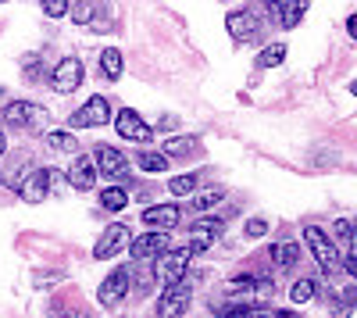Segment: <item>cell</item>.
Instances as JSON below:
<instances>
[{
	"instance_id": "36",
	"label": "cell",
	"mask_w": 357,
	"mask_h": 318,
	"mask_svg": "<svg viewBox=\"0 0 357 318\" xmlns=\"http://www.w3.org/2000/svg\"><path fill=\"white\" fill-rule=\"evenodd\" d=\"M350 93H354V97H357V79H354V82H350Z\"/></svg>"
},
{
	"instance_id": "29",
	"label": "cell",
	"mask_w": 357,
	"mask_h": 318,
	"mask_svg": "<svg viewBox=\"0 0 357 318\" xmlns=\"http://www.w3.org/2000/svg\"><path fill=\"white\" fill-rule=\"evenodd\" d=\"M68 4H72V0H40V8H43L47 18H65L68 15Z\"/></svg>"
},
{
	"instance_id": "6",
	"label": "cell",
	"mask_w": 357,
	"mask_h": 318,
	"mask_svg": "<svg viewBox=\"0 0 357 318\" xmlns=\"http://www.w3.org/2000/svg\"><path fill=\"white\" fill-rule=\"evenodd\" d=\"M82 61L79 57H61V61H57L54 68H50V90L54 93H75L79 86H82Z\"/></svg>"
},
{
	"instance_id": "23",
	"label": "cell",
	"mask_w": 357,
	"mask_h": 318,
	"mask_svg": "<svg viewBox=\"0 0 357 318\" xmlns=\"http://www.w3.org/2000/svg\"><path fill=\"white\" fill-rule=\"evenodd\" d=\"M126 204H129V193L122 190V186H107V190H100V208L104 211H126Z\"/></svg>"
},
{
	"instance_id": "37",
	"label": "cell",
	"mask_w": 357,
	"mask_h": 318,
	"mask_svg": "<svg viewBox=\"0 0 357 318\" xmlns=\"http://www.w3.org/2000/svg\"><path fill=\"white\" fill-rule=\"evenodd\" d=\"M0 4H4V0H0Z\"/></svg>"
},
{
	"instance_id": "16",
	"label": "cell",
	"mask_w": 357,
	"mask_h": 318,
	"mask_svg": "<svg viewBox=\"0 0 357 318\" xmlns=\"http://www.w3.org/2000/svg\"><path fill=\"white\" fill-rule=\"evenodd\" d=\"M222 229H225V222L222 218H200V222H193L190 225V236H193V254H200V250H207L218 236H222Z\"/></svg>"
},
{
	"instance_id": "8",
	"label": "cell",
	"mask_w": 357,
	"mask_h": 318,
	"mask_svg": "<svg viewBox=\"0 0 357 318\" xmlns=\"http://www.w3.org/2000/svg\"><path fill=\"white\" fill-rule=\"evenodd\" d=\"M97 172L100 176H107L111 183H129V158L122 151L107 147V143H97Z\"/></svg>"
},
{
	"instance_id": "13",
	"label": "cell",
	"mask_w": 357,
	"mask_h": 318,
	"mask_svg": "<svg viewBox=\"0 0 357 318\" xmlns=\"http://www.w3.org/2000/svg\"><path fill=\"white\" fill-rule=\"evenodd\" d=\"M68 176V186L72 190H79V193H89L97 186V161H89V154H75V161H72V168L65 172Z\"/></svg>"
},
{
	"instance_id": "32",
	"label": "cell",
	"mask_w": 357,
	"mask_h": 318,
	"mask_svg": "<svg viewBox=\"0 0 357 318\" xmlns=\"http://www.w3.org/2000/svg\"><path fill=\"white\" fill-rule=\"evenodd\" d=\"M333 233H336V236H340V240H350V236H354V225H350V222H347V218H340V222H336V225H333Z\"/></svg>"
},
{
	"instance_id": "21",
	"label": "cell",
	"mask_w": 357,
	"mask_h": 318,
	"mask_svg": "<svg viewBox=\"0 0 357 318\" xmlns=\"http://www.w3.org/2000/svg\"><path fill=\"white\" fill-rule=\"evenodd\" d=\"M136 165L143 168V172H154V176H161V172H168V154L165 151H139L136 154Z\"/></svg>"
},
{
	"instance_id": "25",
	"label": "cell",
	"mask_w": 357,
	"mask_h": 318,
	"mask_svg": "<svg viewBox=\"0 0 357 318\" xmlns=\"http://www.w3.org/2000/svg\"><path fill=\"white\" fill-rule=\"evenodd\" d=\"M222 200H225V190L222 186H211V190H204V193H197L193 197V211H211L215 204H222Z\"/></svg>"
},
{
	"instance_id": "34",
	"label": "cell",
	"mask_w": 357,
	"mask_h": 318,
	"mask_svg": "<svg viewBox=\"0 0 357 318\" xmlns=\"http://www.w3.org/2000/svg\"><path fill=\"white\" fill-rule=\"evenodd\" d=\"M347 33H350V40H357V15L347 18Z\"/></svg>"
},
{
	"instance_id": "11",
	"label": "cell",
	"mask_w": 357,
	"mask_h": 318,
	"mask_svg": "<svg viewBox=\"0 0 357 318\" xmlns=\"http://www.w3.org/2000/svg\"><path fill=\"white\" fill-rule=\"evenodd\" d=\"M126 247H129V229L126 225H107L100 233V240L93 243V257L97 262H111V257H118Z\"/></svg>"
},
{
	"instance_id": "4",
	"label": "cell",
	"mask_w": 357,
	"mask_h": 318,
	"mask_svg": "<svg viewBox=\"0 0 357 318\" xmlns=\"http://www.w3.org/2000/svg\"><path fill=\"white\" fill-rule=\"evenodd\" d=\"M129 290H132V272H129V268H114V272L100 282L97 301H100V308L114 311L118 304H122V301L129 297Z\"/></svg>"
},
{
	"instance_id": "9",
	"label": "cell",
	"mask_w": 357,
	"mask_h": 318,
	"mask_svg": "<svg viewBox=\"0 0 357 318\" xmlns=\"http://www.w3.org/2000/svg\"><path fill=\"white\" fill-rule=\"evenodd\" d=\"M107 122H111V104H107V97H100V93L89 97V100L72 114V119H68L72 129H86V126L97 129V126H107Z\"/></svg>"
},
{
	"instance_id": "18",
	"label": "cell",
	"mask_w": 357,
	"mask_h": 318,
	"mask_svg": "<svg viewBox=\"0 0 357 318\" xmlns=\"http://www.w3.org/2000/svg\"><path fill=\"white\" fill-rule=\"evenodd\" d=\"M178 222H183V211H178V204H158V208H146V211H143V225L175 229Z\"/></svg>"
},
{
	"instance_id": "28",
	"label": "cell",
	"mask_w": 357,
	"mask_h": 318,
	"mask_svg": "<svg viewBox=\"0 0 357 318\" xmlns=\"http://www.w3.org/2000/svg\"><path fill=\"white\" fill-rule=\"evenodd\" d=\"M282 57H286V43H272V47H264V50H261L257 65H261V68H279V65H282Z\"/></svg>"
},
{
	"instance_id": "30",
	"label": "cell",
	"mask_w": 357,
	"mask_h": 318,
	"mask_svg": "<svg viewBox=\"0 0 357 318\" xmlns=\"http://www.w3.org/2000/svg\"><path fill=\"white\" fill-rule=\"evenodd\" d=\"M22 75L25 82H36L43 72H40V57H22Z\"/></svg>"
},
{
	"instance_id": "33",
	"label": "cell",
	"mask_w": 357,
	"mask_h": 318,
	"mask_svg": "<svg viewBox=\"0 0 357 318\" xmlns=\"http://www.w3.org/2000/svg\"><path fill=\"white\" fill-rule=\"evenodd\" d=\"M343 268H347V272H350V275L357 279V250H354V254L347 257V262H343Z\"/></svg>"
},
{
	"instance_id": "24",
	"label": "cell",
	"mask_w": 357,
	"mask_h": 318,
	"mask_svg": "<svg viewBox=\"0 0 357 318\" xmlns=\"http://www.w3.org/2000/svg\"><path fill=\"white\" fill-rule=\"evenodd\" d=\"M272 262L279 265V268H293L296 262H301V247H296V243H275L272 247Z\"/></svg>"
},
{
	"instance_id": "19",
	"label": "cell",
	"mask_w": 357,
	"mask_h": 318,
	"mask_svg": "<svg viewBox=\"0 0 357 318\" xmlns=\"http://www.w3.org/2000/svg\"><path fill=\"white\" fill-rule=\"evenodd\" d=\"M100 72H104L107 79H122V72H126V57H122V50H118V47L100 50Z\"/></svg>"
},
{
	"instance_id": "14",
	"label": "cell",
	"mask_w": 357,
	"mask_h": 318,
	"mask_svg": "<svg viewBox=\"0 0 357 318\" xmlns=\"http://www.w3.org/2000/svg\"><path fill=\"white\" fill-rule=\"evenodd\" d=\"M161 250H168V233H143V236L129 240L132 262H154Z\"/></svg>"
},
{
	"instance_id": "2",
	"label": "cell",
	"mask_w": 357,
	"mask_h": 318,
	"mask_svg": "<svg viewBox=\"0 0 357 318\" xmlns=\"http://www.w3.org/2000/svg\"><path fill=\"white\" fill-rule=\"evenodd\" d=\"M304 240H307V247H311V254H314V262H318V268H321L325 275H336V272L343 268V257H340L336 243L325 236L318 225H307V229H304Z\"/></svg>"
},
{
	"instance_id": "1",
	"label": "cell",
	"mask_w": 357,
	"mask_h": 318,
	"mask_svg": "<svg viewBox=\"0 0 357 318\" xmlns=\"http://www.w3.org/2000/svg\"><path fill=\"white\" fill-rule=\"evenodd\" d=\"M47 122V107L33 100H11L4 107V126L15 132H40Z\"/></svg>"
},
{
	"instance_id": "12",
	"label": "cell",
	"mask_w": 357,
	"mask_h": 318,
	"mask_svg": "<svg viewBox=\"0 0 357 318\" xmlns=\"http://www.w3.org/2000/svg\"><path fill=\"white\" fill-rule=\"evenodd\" d=\"M264 11L272 15L282 29H296L307 11V0H264Z\"/></svg>"
},
{
	"instance_id": "31",
	"label": "cell",
	"mask_w": 357,
	"mask_h": 318,
	"mask_svg": "<svg viewBox=\"0 0 357 318\" xmlns=\"http://www.w3.org/2000/svg\"><path fill=\"white\" fill-rule=\"evenodd\" d=\"M243 233H247L250 240H261V236L268 233V222H264V218H250V222H247V229H243Z\"/></svg>"
},
{
	"instance_id": "26",
	"label": "cell",
	"mask_w": 357,
	"mask_h": 318,
	"mask_svg": "<svg viewBox=\"0 0 357 318\" xmlns=\"http://www.w3.org/2000/svg\"><path fill=\"white\" fill-rule=\"evenodd\" d=\"M314 279H296L293 286H289V301L293 304H307V301H314Z\"/></svg>"
},
{
	"instance_id": "20",
	"label": "cell",
	"mask_w": 357,
	"mask_h": 318,
	"mask_svg": "<svg viewBox=\"0 0 357 318\" xmlns=\"http://www.w3.org/2000/svg\"><path fill=\"white\" fill-rule=\"evenodd\" d=\"M33 168H36L33 161H29V158H22V161H15L11 168H4V172H0V183H4L8 190H18V186H22V179H25Z\"/></svg>"
},
{
	"instance_id": "5",
	"label": "cell",
	"mask_w": 357,
	"mask_h": 318,
	"mask_svg": "<svg viewBox=\"0 0 357 318\" xmlns=\"http://www.w3.org/2000/svg\"><path fill=\"white\" fill-rule=\"evenodd\" d=\"M193 304V286L183 282V279H175V282H165V294L158 301V315L161 318H172V315H186Z\"/></svg>"
},
{
	"instance_id": "17",
	"label": "cell",
	"mask_w": 357,
	"mask_h": 318,
	"mask_svg": "<svg viewBox=\"0 0 357 318\" xmlns=\"http://www.w3.org/2000/svg\"><path fill=\"white\" fill-rule=\"evenodd\" d=\"M161 151L168 154V161H190V158H200L204 147L197 136H172V139H165Z\"/></svg>"
},
{
	"instance_id": "15",
	"label": "cell",
	"mask_w": 357,
	"mask_h": 318,
	"mask_svg": "<svg viewBox=\"0 0 357 318\" xmlns=\"http://www.w3.org/2000/svg\"><path fill=\"white\" fill-rule=\"evenodd\" d=\"M47 193H50L47 168H33V172H29V176L22 179V186H18V197L25 200V204H43Z\"/></svg>"
},
{
	"instance_id": "35",
	"label": "cell",
	"mask_w": 357,
	"mask_h": 318,
	"mask_svg": "<svg viewBox=\"0 0 357 318\" xmlns=\"http://www.w3.org/2000/svg\"><path fill=\"white\" fill-rule=\"evenodd\" d=\"M8 154V139H4V129H0V158Z\"/></svg>"
},
{
	"instance_id": "3",
	"label": "cell",
	"mask_w": 357,
	"mask_h": 318,
	"mask_svg": "<svg viewBox=\"0 0 357 318\" xmlns=\"http://www.w3.org/2000/svg\"><path fill=\"white\" fill-rule=\"evenodd\" d=\"M190 257H193V247L161 250V254L154 257V272H158V279H165V282L186 279V272H190Z\"/></svg>"
},
{
	"instance_id": "7",
	"label": "cell",
	"mask_w": 357,
	"mask_h": 318,
	"mask_svg": "<svg viewBox=\"0 0 357 318\" xmlns=\"http://www.w3.org/2000/svg\"><path fill=\"white\" fill-rule=\"evenodd\" d=\"M111 119H114V129L122 139H136V143L154 139V126H146V119H139V111H132V107H118V114H111Z\"/></svg>"
},
{
	"instance_id": "10",
	"label": "cell",
	"mask_w": 357,
	"mask_h": 318,
	"mask_svg": "<svg viewBox=\"0 0 357 318\" xmlns=\"http://www.w3.org/2000/svg\"><path fill=\"white\" fill-rule=\"evenodd\" d=\"M225 29H229V36H232L236 43H254V40L261 36V22H257V15H254L250 8L229 11V18H225Z\"/></svg>"
},
{
	"instance_id": "22",
	"label": "cell",
	"mask_w": 357,
	"mask_h": 318,
	"mask_svg": "<svg viewBox=\"0 0 357 318\" xmlns=\"http://www.w3.org/2000/svg\"><path fill=\"white\" fill-rule=\"evenodd\" d=\"M47 147L50 151H61V154H75L79 151V139L68 129H54V132H47Z\"/></svg>"
},
{
	"instance_id": "27",
	"label": "cell",
	"mask_w": 357,
	"mask_h": 318,
	"mask_svg": "<svg viewBox=\"0 0 357 318\" xmlns=\"http://www.w3.org/2000/svg\"><path fill=\"white\" fill-rule=\"evenodd\" d=\"M197 183H200V179L193 176V172H190V176H172V179H168V193H172V197H190V193L197 190Z\"/></svg>"
}]
</instances>
